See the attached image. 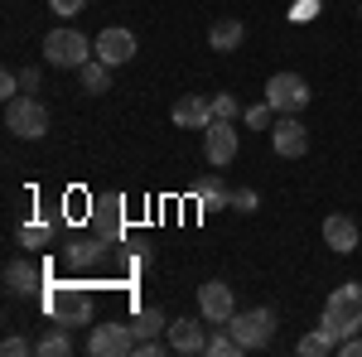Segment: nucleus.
I'll use <instances>...</instances> for the list:
<instances>
[{"label":"nucleus","instance_id":"nucleus-2","mask_svg":"<svg viewBox=\"0 0 362 357\" xmlns=\"http://www.w3.org/2000/svg\"><path fill=\"white\" fill-rule=\"evenodd\" d=\"M92 58H97V39H87L83 29H73V25L54 29V34L44 39V63H49V68H73V73H78Z\"/></svg>","mask_w":362,"mask_h":357},{"label":"nucleus","instance_id":"nucleus-13","mask_svg":"<svg viewBox=\"0 0 362 357\" xmlns=\"http://www.w3.org/2000/svg\"><path fill=\"white\" fill-rule=\"evenodd\" d=\"M97 58L107 63V68H121V63H131L136 58V34L131 29H102L97 34Z\"/></svg>","mask_w":362,"mask_h":357},{"label":"nucleus","instance_id":"nucleus-8","mask_svg":"<svg viewBox=\"0 0 362 357\" xmlns=\"http://www.w3.org/2000/svg\"><path fill=\"white\" fill-rule=\"evenodd\" d=\"M87 353H92V357H121V353H136V329H131V324H92Z\"/></svg>","mask_w":362,"mask_h":357},{"label":"nucleus","instance_id":"nucleus-28","mask_svg":"<svg viewBox=\"0 0 362 357\" xmlns=\"http://www.w3.org/2000/svg\"><path fill=\"white\" fill-rule=\"evenodd\" d=\"M0 353H5V357H25V353H34V343H29V338H20V333H5Z\"/></svg>","mask_w":362,"mask_h":357},{"label":"nucleus","instance_id":"nucleus-24","mask_svg":"<svg viewBox=\"0 0 362 357\" xmlns=\"http://www.w3.org/2000/svg\"><path fill=\"white\" fill-rule=\"evenodd\" d=\"M49 242H54V222H25V227H20V247L44 251Z\"/></svg>","mask_w":362,"mask_h":357},{"label":"nucleus","instance_id":"nucleus-14","mask_svg":"<svg viewBox=\"0 0 362 357\" xmlns=\"http://www.w3.org/2000/svg\"><path fill=\"white\" fill-rule=\"evenodd\" d=\"M271 145H276V155H285V160H300L309 150V131L300 126V116H280L276 126H271Z\"/></svg>","mask_w":362,"mask_h":357},{"label":"nucleus","instance_id":"nucleus-22","mask_svg":"<svg viewBox=\"0 0 362 357\" xmlns=\"http://www.w3.org/2000/svg\"><path fill=\"white\" fill-rule=\"evenodd\" d=\"M247 39V29H242V20H218V25L208 29V44L218 49V54H227V49H237Z\"/></svg>","mask_w":362,"mask_h":357},{"label":"nucleus","instance_id":"nucleus-30","mask_svg":"<svg viewBox=\"0 0 362 357\" xmlns=\"http://www.w3.org/2000/svg\"><path fill=\"white\" fill-rule=\"evenodd\" d=\"M20 92H25V87H20V73H5V78H0V97H5V102H15Z\"/></svg>","mask_w":362,"mask_h":357},{"label":"nucleus","instance_id":"nucleus-7","mask_svg":"<svg viewBox=\"0 0 362 357\" xmlns=\"http://www.w3.org/2000/svg\"><path fill=\"white\" fill-rule=\"evenodd\" d=\"M266 102L280 111V116H300L309 107V83L300 73H276L271 83H266Z\"/></svg>","mask_w":362,"mask_h":357},{"label":"nucleus","instance_id":"nucleus-20","mask_svg":"<svg viewBox=\"0 0 362 357\" xmlns=\"http://www.w3.org/2000/svg\"><path fill=\"white\" fill-rule=\"evenodd\" d=\"M78 87H83L87 97H102V92H112V68L102 63V58H92L78 68Z\"/></svg>","mask_w":362,"mask_h":357},{"label":"nucleus","instance_id":"nucleus-23","mask_svg":"<svg viewBox=\"0 0 362 357\" xmlns=\"http://www.w3.org/2000/svg\"><path fill=\"white\" fill-rule=\"evenodd\" d=\"M131 329H136V343H140V338H160V333L169 329V319H165V309L150 304V309H140L136 319H131Z\"/></svg>","mask_w":362,"mask_h":357},{"label":"nucleus","instance_id":"nucleus-6","mask_svg":"<svg viewBox=\"0 0 362 357\" xmlns=\"http://www.w3.org/2000/svg\"><path fill=\"white\" fill-rule=\"evenodd\" d=\"M87 222H92L97 237H107V242L116 247V242L126 237V198H121V193H102V198H92Z\"/></svg>","mask_w":362,"mask_h":357},{"label":"nucleus","instance_id":"nucleus-15","mask_svg":"<svg viewBox=\"0 0 362 357\" xmlns=\"http://www.w3.org/2000/svg\"><path fill=\"white\" fill-rule=\"evenodd\" d=\"M324 242H329L338 256H353L358 242H362V232H358V222H353V218L334 213V218H324Z\"/></svg>","mask_w":362,"mask_h":357},{"label":"nucleus","instance_id":"nucleus-26","mask_svg":"<svg viewBox=\"0 0 362 357\" xmlns=\"http://www.w3.org/2000/svg\"><path fill=\"white\" fill-rule=\"evenodd\" d=\"M276 116H280V111L271 107V102H256V107L242 111V121H247L251 131H271V126H276Z\"/></svg>","mask_w":362,"mask_h":357},{"label":"nucleus","instance_id":"nucleus-17","mask_svg":"<svg viewBox=\"0 0 362 357\" xmlns=\"http://www.w3.org/2000/svg\"><path fill=\"white\" fill-rule=\"evenodd\" d=\"M194 203L203 208V213H223V208H232V193L223 189V179L218 174H203V179H194Z\"/></svg>","mask_w":362,"mask_h":357},{"label":"nucleus","instance_id":"nucleus-11","mask_svg":"<svg viewBox=\"0 0 362 357\" xmlns=\"http://www.w3.org/2000/svg\"><path fill=\"white\" fill-rule=\"evenodd\" d=\"M5 290H10V300L39 295V290H44V266H34L29 256H15V261L5 266Z\"/></svg>","mask_w":362,"mask_h":357},{"label":"nucleus","instance_id":"nucleus-25","mask_svg":"<svg viewBox=\"0 0 362 357\" xmlns=\"http://www.w3.org/2000/svg\"><path fill=\"white\" fill-rule=\"evenodd\" d=\"M237 353H242V343L232 338V329H227V324H218V333L208 338V357H237Z\"/></svg>","mask_w":362,"mask_h":357},{"label":"nucleus","instance_id":"nucleus-1","mask_svg":"<svg viewBox=\"0 0 362 357\" xmlns=\"http://www.w3.org/2000/svg\"><path fill=\"white\" fill-rule=\"evenodd\" d=\"M319 324L334 333L338 343H343V338H353V333L362 329V285H358V280L338 285L334 295H329V304H324V319H319Z\"/></svg>","mask_w":362,"mask_h":357},{"label":"nucleus","instance_id":"nucleus-21","mask_svg":"<svg viewBox=\"0 0 362 357\" xmlns=\"http://www.w3.org/2000/svg\"><path fill=\"white\" fill-rule=\"evenodd\" d=\"M295 353H300V357H329V353H338V338L319 324V329H309L305 338L295 343Z\"/></svg>","mask_w":362,"mask_h":357},{"label":"nucleus","instance_id":"nucleus-16","mask_svg":"<svg viewBox=\"0 0 362 357\" xmlns=\"http://www.w3.org/2000/svg\"><path fill=\"white\" fill-rule=\"evenodd\" d=\"M174 126H184V131H208V126H213V102H208V97H179V102H174Z\"/></svg>","mask_w":362,"mask_h":357},{"label":"nucleus","instance_id":"nucleus-10","mask_svg":"<svg viewBox=\"0 0 362 357\" xmlns=\"http://www.w3.org/2000/svg\"><path fill=\"white\" fill-rule=\"evenodd\" d=\"M198 314H203L208 324H227V319L237 314V295H232V285H223V280L198 285Z\"/></svg>","mask_w":362,"mask_h":357},{"label":"nucleus","instance_id":"nucleus-29","mask_svg":"<svg viewBox=\"0 0 362 357\" xmlns=\"http://www.w3.org/2000/svg\"><path fill=\"white\" fill-rule=\"evenodd\" d=\"M232 208H237V213H256V208H261L256 189H237V193H232Z\"/></svg>","mask_w":362,"mask_h":357},{"label":"nucleus","instance_id":"nucleus-4","mask_svg":"<svg viewBox=\"0 0 362 357\" xmlns=\"http://www.w3.org/2000/svg\"><path fill=\"white\" fill-rule=\"evenodd\" d=\"M5 126H10V136H20V140H44L49 136V107L34 102L29 92H20L15 102H5Z\"/></svg>","mask_w":362,"mask_h":357},{"label":"nucleus","instance_id":"nucleus-19","mask_svg":"<svg viewBox=\"0 0 362 357\" xmlns=\"http://www.w3.org/2000/svg\"><path fill=\"white\" fill-rule=\"evenodd\" d=\"M107 247H112V242L97 237V232H92V237H78V242H68V266H73V271H92V266L107 256Z\"/></svg>","mask_w":362,"mask_h":357},{"label":"nucleus","instance_id":"nucleus-33","mask_svg":"<svg viewBox=\"0 0 362 357\" xmlns=\"http://www.w3.org/2000/svg\"><path fill=\"white\" fill-rule=\"evenodd\" d=\"M338 357H362V338H358V333H353V338H343V343H338Z\"/></svg>","mask_w":362,"mask_h":357},{"label":"nucleus","instance_id":"nucleus-18","mask_svg":"<svg viewBox=\"0 0 362 357\" xmlns=\"http://www.w3.org/2000/svg\"><path fill=\"white\" fill-rule=\"evenodd\" d=\"M34 353H39V357H73V324H63V319H54L49 329L39 333Z\"/></svg>","mask_w":362,"mask_h":357},{"label":"nucleus","instance_id":"nucleus-27","mask_svg":"<svg viewBox=\"0 0 362 357\" xmlns=\"http://www.w3.org/2000/svg\"><path fill=\"white\" fill-rule=\"evenodd\" d=\"M208 102H213V121H237V116H242V107H237L232 92H218V97H208Z\"/></svg>","mask_w":362,"mask_h":357},{"label":"nucleus","instance_id":"nucleus-3","mask_svg":"<svg viewBox=\"0 0 362 357\" xmlns=\"http://www.w3.org/2000/svg\"><path fill=\"white\" fill-rule=\"evenodd\" d=\"M44 304H49L54 319L73 324V329H83V324L97 319V300H92L87 285H49V290H44Z\"/></svg>","mask_w":362,"mask_h":357},{"label":"nucleus","instance_id":"nucleus-9","mask_svg":"<svg viewBox=\"0 0 362 357\" xmlns=\"http://www.w3.org/2000/svg\"><path fill=\"white\" fill-rule=\"evenodd\" d=\"M237 150H242V140H237V131H232V121H213L208 131H203V160L213 169H227L232 160H237Z\"/></svg>","mask_w":362,"mask_h":357},{"label":"nucleus","instance_id":"nucleus-31","mask_svg":"<svg viewBox=\"0 0 362 357\" xmlns=\"http://www.w3.org/2000/svg\"><path fill=\"white\" fill-rule=\"evenodd\" d=\"M83 5H87V0H49V10H54V15H78Z\"/></svg>","mask_w":362,"mask_h":357},{"label":"nucleus","instance_id":"nucleus-32","mask_svg":"<svg viewBox=\"0 0 362 357\" xmlns=\"http://www.w3.org/2000/svg\"><path fill=\"white\" fill-rule=\"evenodd\" d=\"M39 78H44V73H39L34 63H29V68H20V87H25V92H34V87H39Z\"/></svg>","mask_w":362,"mask_h":357},{"label":"nucleus","instance_id":"nucleus-12","mask_svg":"<svg viewBox=\"0 0 362 357\" xmlns=\"http://www.w3.org/2000/svg\"><path fill=\"white\" fill-rule=\"evenodd\" d=\"M203 324H208V319H203V314H198V319H174V324H169L165 329V343H169V353H208V333H203Z\"/></svg>","mask_w":362,"mask_h":357},{"label":"nucleus","instance_id":"nucleus-5","mask_svg":"<svg viewBox=\"0 0 362 357\" xmlns=\"http://www.w3.org/2000/svg\"><path fill=\"white\" fill-rule=\"evenodd\" d=\"M276 309H237L232 319H227V329H232V338L242 343V353H251V348H266L271 338H276Z\"/></svg>","mask_w":362,"mask_h":357}]
</instances>
